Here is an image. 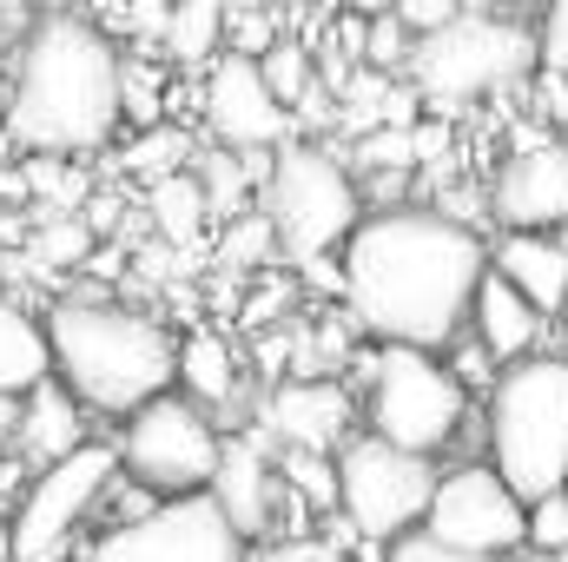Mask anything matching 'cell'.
Listing matches in <instances>:
<instances>
[{"instance_id": "1", "label": "cell", "mask_w": 568, "mask_h": 562, "mask_svg": "<svg viewBox=\"0 0 568 562\" xmlns=\"http://www.w3.org/2000/svg\"><path fill=\"white\" fill-rule=\"evenodd\" d=\"M489 272V239L443 205H371L337 252V311L364 344L449 351L469 331V298Z\"/></svg>"}, {"instance_id": "2", "label": "cell", "mask_w": 568, "mask_h": 562, "mask_svg": "<svg viewBox=\"0 0 568 562\" xmlns=\"http://www.w3.org/2000/svg\"><path fill=\"white\" fill-rule=\"evenodd\" d=\"M0 140L13 152L87 159L120 140V40L93 13H40L7 73Z\"/></svg>"}, {"instance_id": "3", "label": "cell", "mask_w": 568, "mask_h": 562, "mask_svg": "<svg viewBox=\"0 0 568 562\" xmlns=\"http://www.w3.org/2000/svg\"><path fill=\"white\" fill-rule=\"evenodd\" d=\"M53 378L80 398L87 418H133L179 378V331L152 311L106 291H60L47 311Z\"/></svg>"}, {"instance_id": "4", "label": "cell", "mask_w": 568, "mask_h": 562, "mask_svg": "<svg viewBox=\"0 0 568 562\" xmlns=\"http://www.w3.org/2000/svg\"><path fill=\"white\" fill-rule=\"evenodd\" d=\"M483 443L489 470L523 496H556L568 490V358L562 351H529L496 371L483 398Z\"/></svg>"}, {"instance_id": "5", "label": "cell", "mask_w": 568, "mask_h": 562, "mask_svg": "<svg viewBox=\"0 0 568 562\" xmlns=\"http://www.w3.org/2000/svg\"><path fill=\"white\" fill-rule=\"evenodd\" d=\"M344 384L364 391V430L371 436L417 450V456H443L469 423V391L449 378L443 351L357 344L344 364Z\"/></svg>"}, {"instance_id": "6", "label": "cell", "mask_w": 568, "mask_h": 562, "mask_svg": "<svg viewBox=\"0 0 568 562\" xmlns=\"http://www.w3.org/2000/svg\"><path fill=\"white\" fill-rule=\"evenodd\" d=\"M258 205L278 232V265L304 272L311 259H337L364 219V185L344 152L324 140H284L265 165Z\"/></svg>"}, {"instance_id": "7", "label": "cell", "mask_w": 568, "mask_h": 562, "mask_svg": "<svg viewBox=\"0 0 568 562\" xmlns=\"http://www.w3.org/2000/svg\"><path fill=\"white\" fill-rule=\"evenodd\" d=\"M529 73H536V33L523 20H503V13H483V7L456 13L436 33H417V47L404 60L410 93L436 120H449V113H463L489 93H509Z\"/></svg>"}, {"instance_id": "8", "label": "cell", "mask_w": 568, "mask_h": 562, "mask_svg": "<svg viewBox=\"0 0 568 562\" xmlns=\"http://www.w3.org/2000/svg\"><path fill=\"white\" fill-rule=\"evenodd\" d=\"M120 476V450L106 436H87L60 463H40L7 516L13 530V562H73L87 530L100 523V496Z\"/></svg>"}, {"instance_id": "9", "label": "cell", "mask_w": 568, "mask_h": 562, "mask_svg": "<svg viewBox=\"0 0 568 562\" xmlns=\"http://www.w3.org/2000/svg\"><path fill=\"white\" fill-rule=\"evenodd\" d=\"M113 450H120V470L133 483H145L159 503L205 496L212 470H219V450H225V423L212 411H199L192 398H179V391H159L133 418H120Z\"/></svg>"}, {"instance_id": "10", "label": "cell", "mask_w": 568, "mask_h": 562, "mask_svg": "<svg viewBox=\"0 0 568 562\" xmlns=\"http://www.w3.org/2000/svg\"><path fill=\"white\" fill-rule=\"evenodd\" d=\"M436 490V456L397 450L371 430H351L337 443V516L364 536V543H390L404 530H417Z\"/></svg>"}, {"instance_id": "11", "label": "cell", "mask_w": 568, "mask_h": 562, "mask_svg": "<svg viewBox=\"0 0 568 562\" xmlns=\"http://www.w3.org/2000/svg\"><path fill=\"white\" fill-rule=\"evenodd\" d=\"M73 562H252V543L225 523L212 496H172L140 523L87 536Z\"/></svg>"}, {"instance_id": "12", "label": "cell", "mask_w": 568, "mask_h": 562, "mask_svg": "<svg viewBox=\"0 0 568 562\" xmlns=\"http://www.w3.org/2000/svg\"><path fill=\"white\" fill-rule=\"evenodd\" d=\"M424 530L469 550V556L509 562L523 556V530H529V503L489 470V463H456V470H436V490H429Z\"/></svg>"}, {"instance_id": "13", "label": "cell", "mask_w": 568, "mask_h": 562, "mask_svg": "<svg viewBox=\"0 0 568 562\" xmlns=\"http://www.w3.org/2000/svg\"><path fill=\"white\" fill-rule=\"evenodd\" d=\"M199 113H205L212 145H232V152H278L284 140H297V113L265 87L258 53H232V47H225V53L205 67Z\"/></svg>"}, {"instance_id": "14", "label": "cell", "mask_w": 568, "mask_h": 562, "mask_svg": "<svg viewBox=\"0 0 568 562\" xmlns=\"http://www.w3.org/2000/svg\"><path fill=\"white\" fill-rule=\"evenodd\" d=\"M489 219L503 232H562L568 225V140L562 133H516L489 192Z\"/></svg>"}, {"instance_id": "15", "label": "cell", "mask_w": 568, "mask_h": 562, "mask_svg": "<svg viewBox=\"0 0 568 562\" xmlns=\"http://www.w3.org/2000/svg\"><path fill=\"white\" fill-rule=\"evenodd\" d=\"M225 523L245 536V543H265L284 530V483H278V450L265 430H225V450H219V470H212V490H205Z\"/></svg>"}, {"instance_id": "16", "label": "cell", "mask_w": 568, "mask_h": 562, "mask_svg": "<svg viewBox=\"0 0 568 562\" xmlns=\"http://www.w3.org/2000/svg\"><path fill=\"white\" fill-rule=\"evenodd\" d=\"M278 450H337L357 430V391L344 378H278L265 391V423Z\"/></svg>"}, {"instance_id": "17", "label": "cell", "mask_w": 568, "mask_h": 562, "mask_svg": "<svg viewBox=\"0 0 568 562\" xmlns=\"http://www.w3.org/2000/svg\"><path fill=\"white\" fill-rule=\"evenodd\" d=\"M93 436V423L80 411V398L60 384V378H47V384H33L27 398H13V423H7V450H20L33 470L40 463H60L67 450H80Z\"/></svg>"}, {"instance_id": "18", "label": "cell", "mask_w": 568, "mask_h": 562, "mask_svg": "<svg viewBox=\"0 0 568 562\" xmlns=\"http://www.w3.org/2000/svg\"><path fill=\"white\" fill-rule=\"evenodd\" d=\"M489 272L509 279L542 318H562L568 304V252L556 232H496L489 239Z\"/></svg>"}, {"instance_id": "19", "label": "cell", "mask_w": 568, "mask_h": 562, "mask_svg": "<svg viewBox=\"0 0 568 562\" xmlns=\"http://www.w3.org/2000/svg\"><path fill=\"white\" fill-rule=\"evenodd\" d=\"M172 391L192 398L199 411H212L219 423L232 418L239 398H245V364H239L232 338L212 331V324H192V331L179 338V378H172Z\"/></svg>"}, {"instance_id": "20", "label": "cell", "mask_w": 568, "mask_h": 562, "mask_svg": "<svg viewBox=\"0 0 568 562\" xmlns=\"http://www.w3.org/2000/svg\"><path fill=\"white\" fill-rule=\"evenodd\" d=\"M542 331H549V318H542L516 284L496 279V272H483L476 298H469V338H476L496 364H516V358L542 351Z\"/></svg>"}, {"instance_id": "21", "label": "cell", "mask_w": 568, "mask_h": 562, "mask_svg": "<svg viewBox=\"0 0 568 562\" xmlns=\"http://www.w3.org/2000/svg\"><path fill=\"white\" fill-rule=\"evenodd\" d=\"M53 378V358H47V324L33 304H20L13 291H0V404L7 398H27L33 384Z\"/></svg>"}, {"instance_id": "22", "label": "cell", "mask_w": 568, "mask_h": 562, "mask_svg": "<svg viewBox=\"0 0 568 562\" xmlns=\"http://www.w3.org/2000/svg\"><path fill=\"white\" fill-rule=\"evenodd\" d=\"M145 219H152V239L172 252H192L212 232V205H205V185L192 179V165L145 185Z\"/></svg>"}, {"instance_id": "23", "label": "cell", "mask_w": 568, "mask_h": 562, "mask_svg": "<svg viewBox=\"0 0 568 562\" xmlns=\"http://www.w3.org/2000/svg\"><path fill=\"white\" fill-rule=\"evenodd\" d=\"M159 47L179 73H205L225 53V0H172V13L159 27Z\"/></svg>"}, {"instance_id": "24", "label": "cell", "mask_w": 568, "mask_h": 562, "mask_svg": "<svg viewBox=\"0 0 568 562\" xmlns=\"http://www.w3.org/2000/svg\"><path fill=\"white\" fill-rule=\"evenodd\" d=\"M212 259H219L232 279H258V272H272V265H278V232H272L265 205H245V212L219 219V245H212Z\"/></svg>"}, {"instance_id": "25", "label": "cell", "mask_w": 568, "mask_h": 562, "mask_svg": "<svg viewBox=\"0 0 568 562\" xmlns=\"http://www.w3.org/2000/svg\"><path fill=\"white\" fill-rule=\"evenodd\" d=\"M284 510L337 516V450H278Z\"/></svg>"}, {"instance_id": "26", "label": "cell", "mask_w": 568, "mask_h": 562, "mask_svg": "<svg viewBox=\"0 0 568 562\" xmlns=\"http://www.w3.org/2000/svg\"><path fill=\"white\" fill-rule=\"evenodd\" d=\"M20 179H27V199L33 212H80L93 199V179L80 159H60V152H27L20 159Z\"/></svg>"}, {"instance_id": "27", "label": "cell", "mask_w": 568, "mask_h": 562, "mask_svg": "<svg viewBox=\"0 0 568 562\" xmlns=\"http://www.w3.org/2000/svg\"><path fill=\"white\" fill-rule=\"evenodd\" d=\"M159 120H172V80H165V67L145 60V53H120V127L145 133Z\"/></svg>"}, {"instance_id": "28", "label": "cell", "mask_w": 568, "mask_h": 562, "mask_svg": "<svg viewBox=\"0 0 568 562\" xmlns=\"http://www.w3.org/2000/svg\"><path fill=\"white\" fill-rule=\"evenodd\" d=\"M192 152H199L192 133H179L172 120H159V127H145V133H126V145H120V172L140 179V185H152V179H165V172H185Z\"/></svg>"}, {"instance_id": "29", "label": "cell", "mask_w": 568, "mask_h": 562, "mask_svg": "<svg viewBox=\"0 0 568 562\" xmlns=\"http://www.w3.org/2000/svg\"><path fill=\"white\" fill-rule=\"evenodd\" d=\"M258 73H265V87L278 93L284 107L297 113V100L317 87V47H311V40H297V33H278V40L258 53Z\"/></svg>"}, {"instance_id": "30", "label": "cell", "mask_w": 568, "mask_h": 562, "mask_svg": "<svg viewBox=\"0 0 568 562\" xmlns=\"http://www.w3.org/2000/svg\"><path fill=\"white\" fill-rule=\"evenodd\" d=\"M410 47H417V33H410L397 13H384V20H364V60H357V67L404 80V60H410Z\"/></svg>"}, {"instance_id": "31", "label": "cell", "mask_w": 568, "mask_h": 562, "mask_svg": "<svg viewBox=\"0 0 568 562\" xmlns=\"http://www.w3.org/2000/svg\"><path fill=\"white\" fill-rule=\"evenodd\" d=\"M568 550V490L529 503V530H523V556H562Z\"/></svg>"}, {"instance_id": "32", "label": "cell", "mask_w": 568, "mask_h": 562, "mask_svg": "<svg viewBox=\"0 0 568 562\" xmlns=\"http://www.w3.org/2000/svg\"><path fill=\"white\" fill-rule=\"evenodd\" d=\"M536 67L568 80V0H542L536 7Z\"/></svg>"}, {"instance_id": "33", "label": "cell", "mask_w": 568, "mask_h": 562, "mask_svg": "<svg viewBox=\"0 0 568 562\" xmlns=\"http://www.w3.org/2000/svg\"><path fill=\"white\" fill-rule=\"evenodd\" d=\"M384 562H489V556H469V550H456V543L429 536L424 523H417V530H404V536H390V543H384Z\"/></svg>"}, {"instance_id": "34", "label": "cell", "mask_w": 568, "mask_h": 562, "mask_svg": "<svg viewBox=\"0 0 568 562\" xmlns=\"http://www.w3.org/2000/svg\"><path fill=\"white\" fill-rule=\"evenodd\" d=\"M443 364H449V378H456L463 391H483V398H489V384H496V371H503V364H496V358H489L476 338H456Z\"/></svg>"}, {"instance_id": "35", "label": "cell", "mask_w": 568, "mask_h": 562, "mask_svg": "<svg viewBox=\"0 0 568 562\" xmlns=\"http://www.w3.org/2000/svg\"><path fill=\"white\" fill-rule=\"evenodd\" d=\"M529 80H536V113L549 120V133H568V80L549 67H536Z\"/></svg>"}, {"instance_id": "36", "label": "cell", "mask_w": 568, "mask_h": 562, "mask_svg": "<svg viewBox=\"0 0 568 562\" xmlns=\"http://www.w3.org/2000/svg\"><path fill=\"white\" fill-rule=\"evenodd\" d=\"M463 13V0H397V20L410 27V33H436V27H449Z\"/></svg>"}, {"instance_id": "37", "label": "cell", "mask_w": 568, "mask_h": 562, "mask_svg": "<svg viewBox=\"0 0 568 562\" xmlns=\"http://www.w3.org/2000/svg\"><path fill=\"white\" fill-rule=\"evenodd\" d=\"M27 476H33V463H27L20 450H7V443H0V516H13V503H20V490H27Z\"/></svg>"}, {"instance_id": "38", "label": "cell", "mask_w": 568, "mask_h": 562, "mask_svg": "<svg viewBox=\"0 0 568 562\" xmlns=\"http://www.w3.org/2000/svg\"><path fill=\"white\" fill-rule=\"evenodd\" d=\"M344 13H357V20H384V13H397V0H337Z\"/></svg>"}, {"instance_id": "39", "label": "cell", "mask_w": 568, "mask_h": 562, "mask_svg": "<svg viewBox=\"0 0 568 562\" xmlns=\"http://www.w3.org/2000/svg\"><path fill=\"white\" fill-rule=\"evenodd\" d=\"M0 562H13V530H7V516H0Z\"/></svg>"}, {"instance_id": "40", "label": "cell", "mask_w": 568, "mask_h": 562, "mask_svg": "<svg viewBox=\"0 0 568 562\" xmlns=\"http://www.w3.org/2000/svg\"><path fill=\"white\" fill-rule=\"evenodd\" d=\"M496 7H509V13H536L542 0H496Z\"/></svg>"}, {"instance_id": "41", "label": "cell", "mask_w": 568, "mask_h": 562, "mask_svg": "<svg viewBox=\"0 0 568 562\" xmlns=\"http://www.w3.org/2000/svg\"><path fill=\"white\" fill-rule=\"evenodd\" d=\"M0 113H7V73H0Z\"/></svg>"}, {"instance_id": "42", "label": "cell", "mask_w": 568, "mask_h": 562, "mask_svg": "<svg viewBox=\"0 0 568 562\" xmlns=\"http://www.w3.org/2000/svg\"><path fill=\"white\" fill-rule=\"evenodd\" d=\"M536 562H568V550H562V556H536Z\"/></svg>"}, {"instance_id": "43", "label": "cell", "mask_w": 568, "mask_h": 562, "mask_svg": "<svg viewBox=\"0 0 568 562\" xmlns=\"http://www.w3.org/2000/svg\"><path fill=\"white\" fill-rule=\"evenodd\" d=\"M556 239H562V252H568V225H562V232H556Z\"/></svg>"}]
</instances>
